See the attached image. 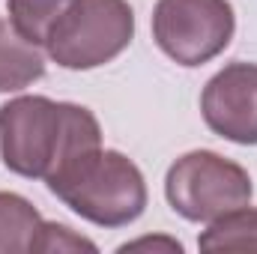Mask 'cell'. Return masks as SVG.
<instances>
[{
  "label": "cell",
  "mask_w": 257,
  "mask_h": 254,
  "mask_svg": "<svg viewBox=\"0 0 257 254\" xmlns=\"http://www.w3.org/2000/svg\"><path fill=\"white\" fill-rule=\"evenodd\" d=\"M45 218L15 191H0V254H36Z\"/></svg>",
  "instance_id": "obj_8"
},
{
  "label": "cell",
  "mask_w": 257,
  "mask_h": 254,
  "mask_svg": "<svg viewBox=\"0 0 257 254\" xmlns=\"http://www.w3.org/2000/svg\"><path fill=\"white\" fill-rule=\"evenodd\" d=\"M72 251H99V245L81 233H75L69 224H57V221H45L39 242H36V254H72Z\"/></svg>",
  "instance_id": "obj_11"
},
{
  "label": "cell",
  "mask_w": 257,
  "mask_h": 254,
  "mask_svg": "<svg viewBox=\"0 0 257 254\" xmlns=\"http://www.w3.org/2000/svg\"><path fill=\"white\" fill-rule=\"evenodd\" d=\"M200 251H257V206H236L206 224L197 236Z\"/></svg>",
  "instance_id": "obj_9"
},
{
  "label": "cell",
  "mask_w": 257,
  "mask_h": 254,
  "mask_svg": "<svg viewBox=\"0 0 257 254\" xmlns=\"http://www.w3.org/2000/svg\"><path fill=\"white\" fill-rule=\"evenodd\" d=\"M153 39L177 66H203L224 54L236 33V12L230 0H156Z\"/></svg>",
  "instance_id": "obj_5"
},
{
  "label": "cell",
  "mask_w": 257,
  "mask_h": 254,
  "mask_svg": "<svg viewBox=\"0 0 257 254\" xmlns=\"http://www.w3.org/2000/svg\"><path fill=\"white\" fill-rule=\"evenodd\" d=\"M45 75L42 51L0 15V93H21Z\"/></svg>",
  "instance_id": "obj_7"
},
{
  "label": "cell",
  "mask_w": 257,
  "mask_h": 254,
  "mask_svg": "<svg viewBox=\"0 0 257 254\" xmlns=\"http://www.w3.org/2000/svg\"><path fill=\"white\" fill-rule=\"evenodd\" d=\"M45 186L96 227H128L147 209V180L120 150H87L51 174Z\"/></svg>",
  "instance_id": "obj_2"
},
{
  "label": "cell",
  "mask_w": 257,
  "mask_h": 254,
  "mask_svg": "<svg viewBox=\"0 0 257 254\" xmlns=\"http://www.w3.org/2000/svg\"><path fill=\"white\" fill-rule=\"evenodd\" d=\"M102 147L96 114L48 96H15L0 105V159L24 180H48L75 156Z\"/></svg>",
  "instance_id": "obj_1"
},
{
  "label": "cell",
  "mask_w": 257,
  "mask_h": 254,
  "mask_svg": "<svg viewBox=\"0 0 257 254\" xmlns=\"http://www.w3.org/2000/svg\"><path fill=\"white\" fill-rule=\"evenodd\" d=\"M141 248H162V251H168V254H183V242H177L171 236H141V239L123 242L117 251L126 254V251H141Z\"/></svg>",
  "instance_id": "obj_12"
},
{
  "label": "cell",
  "mask_w": 257,
  "mask_h": 254,
  "mask_svg": "<svg viewBox=\"0 0 257 254\" xmlns=\"http://www.w3.org/2000/svg\"><path fill=\"white\" fill-rule=\"evenodd\" d=\"M251 174L215 150H192L180 156L165 174V197L171 209L194 224L251 203Z\"/></svg>",
  "instance_id": "obj_4"
},
{
  "label": "cell",
  "mask_w": 257,
  "mask_h": 254,
  "mask_svg": "<svg viewBox=\"0 0 257 254\" xmlns=\"http://www.w3.org/2000/svg\"><path fill=\"white\" fill-rule=\"evenodd\" d=\"M200 114L209 132L224 141L257 144V63H227L200 93Z\"/></svg>",
  "instance_id": "obj_6"
},
{
  "label": "cell",
  "mask_w": 257,
  "mask_h": 254,
  "mask_svg": "<svg viewBox=\"0 0 257 254\" xmlns=\"http://www.w3.org/2000/svg\"><path fill=\"white\" fill-rule=\"evenodd\" d=\"M135 39L128 0H72L48 33L45 54L69 72H90L117 60Z\"/></svg>",
  "instance_id": "obj_3"
},
{
  "label": "cell",
  "mask_w": 257,
  "mask_h": 254,
  "mask_svg": "<svg viewBox=\"0 0 257 254\" xmlns=\"http://www.w3.org/2000/svg\"><path fill=\"white\" fill-rule=\"evenodd\" d=\"M72 0H6L9 24L36 48H45L51 27L66 12Z\"/></svg>",
  "instance_id": "obj_10"
}]
</instances>
